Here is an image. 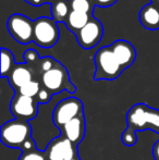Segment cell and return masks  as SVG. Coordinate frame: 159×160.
Segmentation results:
<instances>
[{"label": "cell", "instance_id": "cell-1", "mask_svg": "<svg viewBox=\"0 0 159 160\" xmlns=\"http://www.w3.org/2000/svg\"><path fill=\"white\" fill-rule=\"evenodd\" d=\"M127 128L121 135V141L125 146H134L137 142V131L152 130L159 134V110L146 103H136L127 113Z\"/></svg>", "mask_w": 159, "mask_h": 160}, {"label": "cell", "instance_id": "cell-2", "mask_svg": "<svg viewBox=\"0 0 159 160\" xmlns=\"http://www.w3.org/2000/svg\"><path fill=\"white\" fill-rule=\"evenodd\" d=\"M0 138L3 145L11 148H19L22 152L37 148L32 138V127L26 121L14 119L2 124Z\"/></svg>", "mask_w": 159, "mask_h": 160}, {"label": "cell", "instance_id": "cell-3", "mask_svg": "<svg viewBox=\"0 0 159 160\" xmlns=\"http://www.w3.org/2000/svg\"><path fill=\"white\" fill-rule=\"evenodd\" d=\"M94 63L95 73L93 78L95 81H113L119 78L121 73L124 71V69L116 59L110 45L98 49L94 56Z\"/></svg>", "mask_w": 159, "mask_h": 160}, {"label": "cell", "instance_id": "cell-4", "mask_svg": "<svg viewBox=\"0 0 159 160\" xmlns=\"http://www.w3.org/2000/svg\"><path fill=\"white\" fill-rule=\"evenodd\" d=\"M39 82L42 87L49 91L52 95L63 91L69 92L70 94H74L77 92V87L70 80L68 70L59 61H57L52 69L42 74Z\"/></svg>", "mask_w": 159, "mask_h": 160}, {"label": "cell", "instance_id": "cell-5", "mask_svg": "<svg viewBox=\"0 0 159 160\" xmlns=\"http://www.w3.org/2000/svg\"><path fill=\"white\" fill-rule=\"evenodd\" d=\"M60 37L57 22L47 17L38 18L34 21L33 42L42 48H51L58 42Z\"/></svg>", "mask_w": 159, "mask_h": 160}, {"label": "cell", "instance_id": "cell-6", "mask_svg": "<svg viewBox=\"0 0 159 160\" xmlns=\"http://www.w3.org/2000/svg\"><path fill=\"white\" fill-rule=\"evenodd\" d=\"M84 114V106L77 97L64 98L57 103L52 112L53 124L58 128H61L64 124L70 122L72 119Z\"/></svg>", "mask_w": 159, "mask_h": 160}, {"label": "cell", "instance_id": "cell-7", "mask_svg": "<svg viewBox=\"0 0 159 160\" xmlns=\"http://www.w3.org/2000/svg\"><path fill=\"white\" fill-rule=\"evenodd\" d=\"M7 28L10 35L22 45L33 42L34 37V21L21 13L10 15L7 21Z\"/></svg>", "mask_w": 159, "mask_h": 160}, {"label": "cell", "instance_id": "cell-8", "mask_svg": "<svg viewBox=\"0 0 159 160\" xmlns=\"http://www.w3.org/2000/svg\"><path fill=\"white\" fill-rule=\"evenodd\" d=\"M38 105L35 98L15 93L10 102V111L15 119L28 122L38 114Z\"/></svg>", "mask_w": 159, "mask_h": 160}, {"label": "cell", "instance_id": "cell-9", "mask_svg": "<svg viewBox=\"0 0 159 160\" xmlns=\"http://www.w3.org/2000/svg\"><path fill=\"white\" fill-rule=\"evenodd\" d=\"M45 152L47 160H72L79 155L77 146L71 143L63 135L53 138L47 145Z\"/></svg>", "mask_w": 159, "mask_h": 160}, {"label": "cell", "instance_id": "cell-10", "mask_svg": "<svg viewBox=\"0 0 159 160\" xmlns=\"http://www.w3.org/2000/svg\"><path fill=\"white\" fill-rule=\"evenodd\" d=\"M104 35V26L102 22L92 17L87 24L79 31L75 36L79 45L83 49H91L99 44Z\"/></svg>", "mask_w": 159, "mask_h": 160}, {"label": "cell", "instance_id": "cell-11", "mask_svg": "<svg viewBox=\"0 0 159 160\" xmlns=\"http://www.w3.org/2000/svg\"><path fill=\"white\" fill-rule=\"evenodd\" d=\"M116 59L123 69H127L134 63L136 59V50L134 46L124 39H118L110 45Z\"/></svg>", "mask_w": 159, "mask_h": 160}, {"label": "cell", "instance_id": "cell-12", "mask_svg": "<svg viewBox=\"0 0 159 160\" xmlns=\"http://www.w3.org/2000/svg\"><path fill=\"white\" fill-rule=\"evenodd\" d=\"M60 132H61V135L66 136L75 146L81 144L86 132V121H85L84 114H81L77 118L72 119L67 124H64L60 128Z\"/></svg>", "mask_w": 159, "mask_h": 160}, {"label": "cell", "instance_id": "cell-13", "mask_svg": "<svg viewBox=\"0 0 159 160\" xmlns=\"http://www.w3.org/2000/svg\"><path fill=\"white\" fill-rule=\"evenodd\" d=\"M33 80H35L34 73L26 63H17L13 71L8 76L9 84L14 89V92Z\"/></svg>", "mask_w": 159, "mask_h": 160}, {"label": "cell", "instance_id": "cell-14", "mask_svg": "<svg viewBox=\"0 0 159 160\" xmlns=\"http://www.w3.org/2000/svg\"><path fill=\"white\" fill-rule=\"evenodd\" d=\"M138 20L146 30L155 31L159 28V8L157 4L149 3L140 11Z\"/></svg>", "mask_w": 159, "mask_h": 160}, {"label": "cell", "instance_id": "cell-15", "mask_svg": "<svg viewBox=\"0 0 159 160\" xmlns=\"http://www.w3.org/2000/svg\"><path fill=\"white\" fill-rule=\"evenodd\" d=\"M91 18L92 15L87 14V13L77 12V11L71 10L70 14H69L67 21L64 22V24L68 28V30H70L72 33L77 34L79 31H81L86 25Z\"/></svg>", "mask_w": 159, "mask_h": 160}, {"label": "cell", "instance_id": "cell-16", "mask_svg": "<svg viewBox=\"0 0 159 160\" xmlns=\"http://www.w3.org/2000/svg\"><path fill=\"white\" fill-rule=\"evenodd\" d=\"M51 15L53 20L57 23H64L68 19L69 14L71 12V6H70V0H57L55 3L51 4Z\"/></svg>", "mask_w": 159, "mask_h": 160}, {"label": "cell", "instance_id": "cell-17", "mask_svg": "<svg viewBox=\"0 0 159 160\" xmlns=\"http://www.w3.org/2000/svg\"><path fill=\"white\" fill-rule=\"evenodd\" d=\"M23 58L25 63L30 67V69L34 73V78L36 76L35 80L38 81L40 80V61H42V58L39 57L38 52L34 49H28L25 52L23 53Z\"/></svg>", "mask_w": 159, "mask_h": 160}, {"label": "cell", "instance_id": "cell-18", "mask_svg": "<svg viewBox=\"0 0 159 160\" xmlns=\"http://www.w3.org/2000/svg\"><path fill=\"white\" fill-rule=\"evenodd\" d=\"M15 65L17 63H15L13 53L9 49L1 48V78H8Z\"/></svg>", "mask_w": 159, "mask_h": 160}, {"label": "cell", "instance_id": "cell-19", "mask_svg": "<svg viewBox=\"0 0 159 160\" xmlns=\"http://www.w3.org/2000/svg\"><path fill=\"white\" fill-rule=\"evenodd\" d=\"M40 88H42L40 82H38V81H36V80H33V81H31L30 83L25 84L24 86H22L21 88H19L15 93L21 94V95H23V96L36 98V96L38 95Z\"/></svg>", "mask_w": 159, "mask_h": 160}, {"label": "cell", "instance_id": "cell-20", "mask_svg": "<svg viewBox=\"0 0 159 160\" xmlns=\"http://www.w3.org/2000/svg\"><path fill=\"white\" fill-rule=\"evenodd\" d=\"M70 6L71 10L87 13V14L92 15L95 4L91 0H70Z\"/></svg>", "mask_w": 159, "mask_h": 160}, {"label": "cell", "instance_id": "cell-21", "mask_svg": "<svg viewBox=\"0 0 159 160\" xmlns=\"http://www.w3.org/2000/svg\"><path fill=\"white\" fill-rule=\"evenodd\" d=\"M19 160H47V156L45 150L42 152V150H38V148H35L32 150L23 152Z\"/></svg>", "mask_w": 159, "mask_h": 160}, {"label": "cell", "instance_id": "cell-22", "mask_svg": "<svg viewBox=\"0 0 159 160\" xmlns=\"http://www.w3.org/2000/svg\"><path fill=\"white\" fill-rule=\"evenodd\" d=\"M56 63H57V60L53 59L52 57L42 58V61H40V75H42L45 72L52 69ZM40 78H42V76H40Z\"/></svg>", "mask_w": 159, "mask_h": 160}, {"label": "cell", "instance_id": "cell-23", "mask_svg": "<svg viewBox=\"0 0 159 160\" xmlns=\"http://www.w3.org/2000/svg\"><path fill=\"white\" fill-rule=\"evenodd\" d=\"M51 96H52V94L50 93L49 91H47L46 88H44V87H42L38 93V95L36 96V100L38 103H47L50 101L51 99Z\"/></svg>", "mask_w": 159, "mask_h": 160}, {"label": "cell", "instance_id": "cell-24", "mask_svg": "<svg viewBox=\"0 0 159 160\" xmlns=\"http://www.w3.org/2000/svg\"><path fill=\"white\" fill-rule=\"evenodd\" d=\"M118 0H94V4L99 8H108L115 4Z\"/></svg>", "mask_w": 159, "mask_h": 160}, {"label": "cell", "instance_id": "cell-25", "mask_svg": "<svg viewBox=\"0 0 159 160\" xmlns=\"http://www.w3.org/2000/svg\"><path fill=\"white\" fill-rule=\"evenodd\" d=\"M153 157L155 160H159V141L156 142L153 146Z\"/></svg>", "mask_w": 159, "mask_h": 160}, {"label": "cell", "instance_id": "cell-26", "mask_svg": "<svg viewBox=\"0 0 159 160\" xmlns=\"http://www.w3.org/2000/svg\"><path fill=\"white\" fill-rule=\"evenodd\" d=\"M25 1L34 7H38V6H42V3H45V0H25Z\"/></svg>", "mask_w": 159, "mask_h": 160}, {"label": "cell", "instance_id": "cell-27", "mask_svg": "<svg viewBox=\"0 0 159 160\" xmlns=\"http://www.w3.org/2000/svg\"><path fill=\"white\" fill-rule=\"evenodd\" d=\"M56 1H57V0H45V3H50V4H52V3H55Z\"/></svg>", "mask_w": 159, "mask_h": 160}, {"label": "cell", "instance_id": "cell-28", "mask_svg": "<svg viewBox=\"0 0 159 160\" xmlns=\"http://www.w3.org/2000/svg\"><path fill=\"white\" fill-rule=\"evenodd\" d=\"M151 1H152V3H159V0H151Z\"/></svg>", "mask_w": 159, "mask_h": 160}, {"label": "cell", "instance_id": "cell-29", "mask_svg": "<svg viewBox=\"0 0 159 160\" xmlns=\"http://www.w3.org/2000/svg\"><path fill=\"white\" fill-rule=\"evenodd\" d=\"M72 160H81V158H80V156H79V155H77V156H75L74 158H73Z\"/></svg>", "mask_w": 159, "mask_h": 160}]
</instances>
